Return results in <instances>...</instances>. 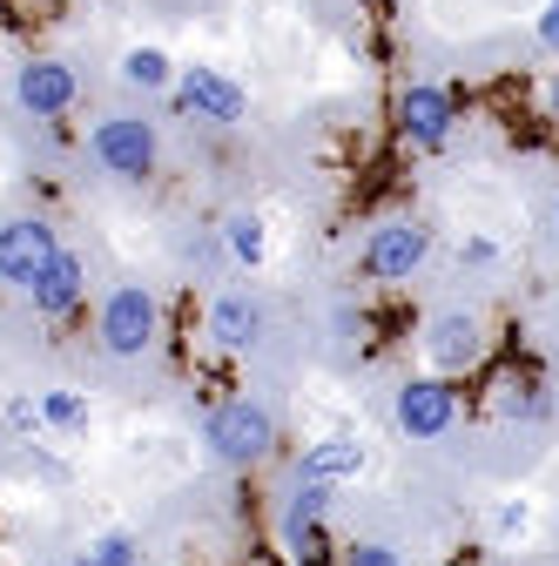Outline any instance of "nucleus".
I'll use <instances>...</instances> for the list:
<instances>
[{
    "mask_svg": "<svg viewBox=\"0 0 559 566\" xmlns=\"http://www.w3.org/2000/svg\"><path fill=\"white\" fill-rule=\"evenodd\" d=\"M202 446H209L217 465L250 472V465H263L276 452V411L263 398H217L209 418H202Z\"/></svg>",
    "mask_w": 559,
    "mask_h": 566,
    "instance_id": "1",
    "label": "nucleus"
},
{
    "mask_svg": "<svg viewBox=\"0 0 559 566\" xmlns=\"http://www.w3.org/2000/svg\"><path fill=\"white\" fill-rule=\"evenodd\" d=\"M95 337L115 365H135V358H149L156 337H162V304L149 283H115V291L102 297L95 311Z\"/></svg>",
    "mask_w": 559,
    "mask_h": 566,
    "instance_id": "2",
    "label": "nucleus"
},
{
    "mask_svg": "<svg viewBox=\"0 0 559 566\" xmlns=\"http://www.w3.org/2000/svg\"><path fill=\"white\" fill-rule=\"evenodd\" d=\"M88 163L115 182H149L156 163H162V135L143 115H102L88 128Z\"/></svg>",
    "mask_w": 559,
    "mask_h": 566,
    "instance_id": "3",
    "label": "nucleus"
},
{
    "mask_svg": "<svg viewBox=\"0 0 559 566\" xmlns=\"http://www.w3.org/2000/svg\"><path fill=\"white\" fill-rule=\"evenodd\" d=\"M425 256H432V230L418 223V217H391V223H378L365 237L358 276L365 283H411L418 270H425Z\"/></svg>",
    "mask_w": 559,
    "mask_h": 566,
    "instance_id": "4",
    "label": "nucleus"
},
{
    "mask_svg": "<svg viewBox=\"0 0 559 566\" xmlns=\"http://www.w3.org/2000/svg\"><path fill=\"white\" fill-rule=\"evenodd\" d=\"M61 263V230L48 217H8L0 223V283L8 291H34V283Z\"/></svg>",
    "mask_w": 559,
    "mask_h": 566,
    "instance_id": "5",
    "label": "nucleus"
},
{
    "mask_svg": "<svg viewBox=\"0 0 559 566\" xmlns=\"http://www.w3.org/2000/svg\"><path fill=\"white\" fill-rule=\"evenodd\" d=\"M176 108L209 122V128H243L250 122V88L236 75H223V67H209V61H189L176 75Z\"/></svg>",
    "mask_w": 559,
    "mask_h": 566,
    "instance_id": "6",
    "label": "nucleus"
},
{
    "mask_svg": "<svg viewBox=\"0 0 559 566\" xmlns=\"http://www.w3.org/2000/svg\"><path fill=\"white\" fill-rule=\"evenodd\" d=\"M330 492H337V485H317V479H297V485H291L284 520H276V533H284V553H291V566H330V539H324Z\"/></svg>",
    "mask_w": 559,
    "mask_h": 566,
    "instance_id": "7",
    "label": "nucleus"
},
{
    "mask_svg": "<svg viewBox=\"0 0 559 566\" xmlns=\"http://www.w3.org/2000/svg\"><path fill=\"white\" fill-rule=\"evenodd\" d=\"M452 128H458L452 88H439V82H411V88L398 95V135H404L411 156H439L445 142H452Z\"/></svg>",
    "mask_w": 559,
    "mask_h": 566,
    "instance_id": "8",
    "label": "nucleus"
},
{
    "mask_svg": "<svg viewBox=\"0 0 559 566\" xmlns=\"http://www.w3.org/2000/svg\"><path fill=\"white\" fill-rule=\"evenodd\" d=\"M391 418H398L404 439H445L452 424H458V391H452V378H439V371L404 378V385L391 391Z\"/></svg>",
    "mask_w": 559,
    "mask_h": 566,
    "instance_id": "9",
    "label": "nucleus"
},
{
    "mask_svg": "<svg viewBox=\"0 0 559 566\" xmlns=\"http://www.w3.org/2000/svg\"><path fill=\"white\" fill-rule=\"evenodd\" d=\"M75 102H82V75H75L67 61L34 54V61L14 67V108H21L28 122H61Z\"/></svg>",
    "mask_w": 559,
    "mask_h": 566,
    "instance_id": "10",
    "label": "nucleus"
},
{
    "mask_svg": "<svg viewBox=\"0 0 559 566\" xmlns=\"http://www.w3.org/2000/svg\"><path fill=\"white\" fill-rule=\"evenodd\" d=\"M485 358V324L472 317V311H439L432 324H425V365L439 371V378H458V371H472Z\"/></svg>",
    "mask_w": 559,
    "mask_h": 566,
    "instance_id": "11",
    "label": "nucleus"
},
{
    "mask_svg": "<svg viewBox=\"0 0 559 566\" xmlns=\"http://www.w3.org/2000/svg\"><path fill=\"white\" fill-rule=\"evenodd\" d=\"M209 337H217L223 350H256L270 337V304L256 291H223L217 304H209Z\"/></svg>",
    "mask_w": 559,
    "mask_h": 566,
    "instance_id": "12",
    "label": "nucleus"
},
{
    "mask_svg": "<svg viewBox=\"0 0 559 566\" xmlns=\"http://www.w3.org/2000/svg\"><path fill=\"white\" fill-rule=\"evenodd\" d=\"M365 465H371V452H365V439H358V432H324V439H310V446H304L297 479H317V485H351Z\"/></svg>",
    "mask_w": 559,
    "mask_h": 566,
    "instance_id": "13",
    "label": "nucleus"
},
{
    "mask_svg": "<svg viewBox=\"0 0 559 566\" xmlns=\"http://www.w3.org/2000/svg\"><path fill=\"white\" fill-rule=\"evenodd\" d=\"M28 304H34V317H48V324H61V317H75L82 304H88V263L75 256V250H61V263L28 291Z\"/></svg>",
    "mask_w": 559,
    "mask_h": 566,
    "instance_id": "14",
    "label": "nucleus"
},
{
    "mask_svg": "<svg viewBox=\"0 0 559 566\" xmlns=\"http://www.w3.org/2000/svg\"><path fill=\"white\" fill-rule=\"evenodd\" d=\"M176 54L169 48H156V41H135V48H122V61H115V82L122 88H135V95H176Z\"/></svg>",
    "mask_w": 559,
    "mask_h": 566,
    "instance_id": "15",
    "label": "nucleus"
},
{
    "mask_svg": "<svg viewBox=\"0 0 559 566\" xmlns=\"http://www.w3.org/2000/svg\"><path fill=\"white\" fill-rule=\"evenodd\" d=\"M223 250H230L236 270H263V256H270V223L256 217V209H230V217H223Z\"/></svg>",
    "mask_w": 559,
    "mask_h": 566,
    "instance_id": "16",
    "label": "nucleus"
},
{
    "mask_svg": "<svg viewBox=\"0 0 559 566\" xmlns=\"http://www.w3.org/2000/svg\"><path fill=\"white\" fill-rule=\"evenodd\" d=\"M41 424H48V432H82V424H88V398L67 391V385L41 391Z\"/></svg>",
    "mask_w": 559,
    "mask_h": 566,
    "instance_id": "17",
    "label": "nucleus"
},
{
    "mask_svg": "<svg viewBox=\"0 0 559 566\" xmlns=\"http://www.w3.org/2000/svg\"><path fill=\"white\" fill-rule=\"evenodd\" d=\"M135 559H143V539H135V533H95L75 553V566H135Z\"/></svg>",
    "mask_w": 559,
    "mask_h": 566,
    "instance_id": "18",
    "label": "nucleus"
},
{
    "mask_svg": "<svg viewBox=\"0 0 559 566\" xmlns=\"http://www.w3.org/2000/svg\"><path fill=\"white\" fill-rule=\"evenodd\" d=\"M499 411H506V418H526V424H539V418L552 411V398H546L539 385H506V398H499Z\"/></svg>",
    "mask_w": 559,
    "mask_h": 566,
    "instance_id": "19",
    "label": "nucleus"
},
{
    "mask_svg": "<svg viewBox=\"0 0 559 566\" xmlns=\"http://www.w3.org/2000/svg\"><path fill=\"white\" fill-rule=\"evenodd\" d=\"M344 566H404L384 539H351V546H344Z\"/></svg>",
    "mask_w": 559,
    "mask_h": 566,
    "instance_id": "20",
    "label": "nucleus"
},
{
    "mask_svg": "<svg viewBox=\"0 0 559 566\" xmlns=\"http://www.w3.org/2000/svg\"><path fill=\"white\" fill-rule=\"evenodd\" d=\"M532 41L559 61V0H546V8H539V21H532Z\"/></svg>",
    "mask_w": 559,
    "mask_h": 566,
    "instance_id": "21",
    "label": "nucleus"
},
{
    "mask_svg": "<svg viewBox=\"0 0 559 566\" xmlns=\"http://www.w3.org/2000/svg\"><path fill=\"white\" fill-rule=\"evenodd\" d=\"M493 526H499V533L513 539V533H526V526H532V506H526V500H506V506L493 513Z\"/></svg>",
    "mask_w": 559,
    "mask_h": 566,
    "instance_id": "22",
    "label": "nucleus"
},
{
    "mask_svg": "<svg viewBox=\"0 0 559 566\" xmlns=\"http://www.w3.org/2000/svg\"><path fill=\"white\" fill-rule=\"evenodd\" d=\"M8 424H14V432H34V424H41V398H8Z\"/></svg>",
    "mask_w": 559,
    "mask_h": 566,
    "instance_id": "23",
    "label": "nucleus"
},
{
    "mask_svg": "<svg viewBox=\"0 0 559 566\" xmlns=\"http://www.w3.org/2000/svg\"><path fill=\"white\" fill-rule=\"evenodd\" d=\"M493 256H499L493 237H465V250H458V263H493Z\"/></svg>",
    "mask_w": 559,
    "mask_h": 566,
    "instance_id": "24",
    "label": "nucleus"
},
{
    "mask_svg": "<svg viewBox=\"0 0 559 566\" xmlns=\"http://www.w3.org/2000/svg\"><path fill=\"white\" fill-rule=\"evenodd\" d=\"M546 115H552V122H559V75H552V82H546Z\"/></svg>",
    "mask_w": 559,
    "mask_h": 566,
    "instance_id": "25",
    "label": "nucleus"
},
{
    "mask_svg": "<svg viewBox=\"0 0 559 566\" xmlns=\"http://www.w3.org/2000/svg\"><path fill=\"white\" fill-rule=\"evenodd\" d=\"M552 237H559V196H552Z\"/></svg>",
    "mask_w": 559,
    "mask_h": 566,
    "instance_id": "26",
    "label": "nucleus"
}]
</instances>
